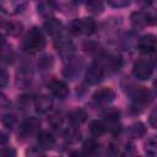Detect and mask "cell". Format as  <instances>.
Masks as SVG:
<instances>
[{"mask_svg": "<svg viewBox=\"0 0 157 157\" xmlns=\"http://www.w3.org/2000/svg\"><path fill=\"white\" fill-rule=\"evenodd\" d=\"M148 123L152 128L157 129V107L152 109V112L150 113V117H148Z\"/></svg>", "mask_w": 157, "mask_h": 157, "instance_id": "cell-32", "label": "cell"}, {"mask_svg": "<svg viewBox=\"0 0 157 157\" xmlns=\"http://www.w3.org/2000/svg\"><path fill=\"white\" fill-rule=\"evenodd\" d=\"M82 148L86 153H90V155H94L99 151V144L94 140V139H88L83 142L82 145Z\"/></svg>", "mask_w": 157, "mask_h": 157, "instance_id": "cell-24", "label": "cell"}, {"mask_svg": "<svg viewBox=\"0 0 157 157\" xmlns=\"http://www.w3.org/2000/svg\"><path fill=\"white\" fill-rule=\"evenodd\" d=\"M37 144H38V146L43 151L50 150V148H53L55 146V139H54V136L50 132H48V131H40L38 134V136H37Z\"/></svg>", "mask_w": 157, "mask_h": 157, "instance_id": "cell-14", "label": "cell"}, {"mask_svg": "<svg viewBox=\"0 0 157 157\" xmlns=\"http://www.w3.org/2000/svg\"><path fill=\"white\" fill-rule=\"evenodd\" d=\"M152 65L147 60H137L132 66V74L140 81L148 80L152 75Z\"/></svg>", "mask_w": 157, "mask_h": 157, "instance_id": "cell-5", "label": "cell"}, {"mask_svg": "<svg viewBox=\"0 0 157 157\" xmlns=\"http://www.w3.org/2000/svg\"><path fill=\"white\" fill-rule=\"evenodd\" d=\"M113 7H124L130 4V0H108Z\"/></svg>", "mask_w": 157, "mask_h": 157, "instance_id": "cell-33", "label": "cell"}, {"mask_svg": "<svg viewBox=\"0 0 157 157\" xmlns=\"http://www.w3.org/2000/svg\"><path fill=\"white\" fill-rule=\"evenodd\" d=\"M69 32L74 36H78L80 33V18H75L69 25Z\"/></svg>", "mask_w": 157, "mask_h": 157, "instance_id": "cell-31", "label": "cell"}, {"mask_svg": "<svg viewBox=\"0 0 157 157\" xmlns=\"http://www.w3.org/2000/svg\"><path fill=\"white\" fill-rule=\"evenodd\" d=\"M64 136H65V139L67 140V141H70V142H75V141H77L78 139H80V131L77 130V128L74 125V126H71V128H67L65 131H64Z\"/></svg>", "mask_w": 157, "mask_h": 157, "instance_id": "cell-27", "label": "cell"}, {"mask_svg": "<svg viewBox=\"0 0 157 157\" xmlns=\"http://www.w3.org/2000/svg\"><path fill=\"white\" fill-rule=\"evenodd\" d=\"M141 2H144V4H146V5H150V4L152 2V0H141Z\"/></svg>", "mask_w": 157, "mask_h": 157, "instance_id": "cell-36", "label": "cell"}, {"mask_svg": "<svg viewBox=\"0 0 157 157\" xmlns=\"http://www.w3.org/2000/svg\"><path fill=\"white\" fill-rule=\"evenodd\" d=\"M48 90L52 93V96H54L55 98H59V99H64L69 94L67 85L64 81H61V80H53V81H50L48 83Z\"/></svg>", "mask_w": 157, "mask_h": 157, "instance_id": "cell-9", "label": "cell"}, {"mask_svg": "<svg viewBox=\"0 0 157 157\" xmlns=\"http://www.w3.org/2000/svg\"><path fill=\"white\" fill-rule=\"evenodd\" d=\"M17 104H18V108H20L22 112H26V110L29 109V107L33 104V99H32V97L28 96V94H22L21 97H18Z\"/></svg>", "mask_w": 157, "mask_h": 157, "instance_id": "cell-26", "label": "cell"}, {"mask_svg": "<svg viewBox=\"0 0 157 157\" xmlns=\"http://www.w3.org/2000/svg\"><path fill=\"white\" fill-rule=\"evenodd\" d=\"M39 126H40V121L34 118V117H31V118H27L26 120H23L20 125V129H18V136L22 137V139H27L32 135H34L38 130H39Z\"/></svg>", "mask_w": 157, "mask_h": 157, "instance_id": "cell-4", "label": "cell"}, {"mask_svg": "<svg viewBox=\"0 0 157 157\" xmlns=\"http://www.w3.org/2000/svg\"><path fill=\"white\" fill-rule=\"evenodd\" d=\"M96 28H97V25L93 18H91V17L80 18V33L81 34L91 36L96 32Z\"/></svg>", "mask_w": 157, "mask_h": 157, "instance_id": "cell-18", "label": "cell"}, {"mask_svg": "<svg viewBox=\"0 0 157 157\" xmlns=\"http://www.w3.org/2000/svg\"><path fill=\"white\" fill-rule=\"evenodd\" d=\"M86 119H87V114H86V112L83 109L77 108V109H75V110L69 113V121L75 126L81 125L82 123L86 121Z\"/></svg>", "mask_w": 157, "mask_h": 157, "instance_id": "cell-20", "label": "cell"}, {"mask_svg": "<svg viewBox=\"0 0 157 157\" xmlns=\"http://www.w3.org/2000/svg\"><path fill=\"white\" fill-rule=\"evenodd\" d=\"M104 74H105L104 66L101 63L94 61L88 66V69L85 74V81L88 85H97L103 80Z\"/></svg>", "mask_w": 157, "mask_h": 157, "instance_id": "cell-2", "label": "cell"}, {"mask_svg": "<svg viewBox=\"0 0 157 157\" xmlns=\"http://www.w3.org/2000/svg\"><path fill=\"white\" fill-rule=\"evenodd\" d=\"M81 65H82V64H81L78 60H76V58L69 59V63H67V65H66L65 69H64V75H65L67 78L74 80L76 76L80 75Z\"/></svg>", "mask_w": 157, "mask_h": 157, "instance_id": "cell-15", "label": "cell"}, {"mask_svg": "<svg viewBox=\"0 0 157 157\" xmlns=\"http://www.w3.org/2000/svg\"><path fill=\"white\" fill-rule=\"evenodd\" d=\"M45 47V38L43 32L38 27H33L29 29V32L26 34L23 39V49L27 53L34 54L40 50H43Z\"/></svg>", "mask_w": 157, "mask_h": 157, "instance_id": "cell-1", "label": "cell"}, {"mask_svg": "<svg viewBox=\"0 0 157 157\" xmlns=\"http://www.w3.org/2000/svg\"><path fill=\"white\" fill-rule=\"evenodd\" d=\"M153 90H155V92H156V94H157V80L153 82Z\"/></svg>", "mask_w": 157, "mask_h": 157, "instance_id": "cell-37", "label": "cell"}, {"mask_svg": "<svg viewBox=\"0 0 157 157\" xmlns=\"http://www.w3.org/2000/svg\"><path fill=\"white\" fill-rule=\"evenodd\" d=\"M33 105L36 108V110L38 113H47L52 109L53 105V101L49 96L47 94H39L36 98H33Z\"/></svg>", "mask_w": 157, "mask_h": 157, "instance_id": "cell-12", "label": "cell"}, {"mask_svg": "<svg viewBox=\"0 0 157 157\" xmlns=\"http://www.w3.org/2000/svg\"><path fill=\"white\" fill-rule=\"evenodd\" d=\"M105 131H107V128H105V124L103 120H92L90 123V132L92 136L99 137Z\"/></svg>", "mask_w": 157, "mask_h": 157, "instance_id": "cell-21", "label": "cell"}, {"mask_svg": "<svg viewBox=\"0 0 157 157\" xmlns=\"http://www.w3.org/2000/svg\"><path fill=\"white\" fill-rule=\"evenodd\" d=\"M7 78H9V75L6 72L5 69L1 70V88H5L6 85H7Z\"/></svg>", "mask_w": 157, "mask_h": 157, "instance_id": "cell-35", "label": "cell"}, {"mask_svg": "<svg viewBox=\"0 0 157 157\" xmlns=\"http://www.w3.org/2000/svg\"><path fill=\"white\" fill-rule=\"evenodd\" d=\"M86 7L91 13L98 15L104 10V4L102 0H87L86 1Z\"/></svg>", "mask_w": 157, "mask_h": 157, "instance_id": "cell-23", "label": "cell"}, {"mask_svg": "<svg viewBox=\"0 0 157 157\" xmlns=\"http://www.w3.org/2000/svg\"><path fill=\"white\" fill-rule=\"evenodd\" d=\"M145 152L150 156L157 155V135L147 139V141L145 142Z\"/></svg>", "mask_w": 157, "mask_h": 157, "instance_id": "cell-25", "label": "cell"}, {"mask_svg": "<svg viewBox=\"0 0 157 157\" xmlns=\"http://www.w3.org/2000/svg\"><path fill=\"white\" fill-rule=\"evenodd\" d=\"M1 120H2L4 126H6L7 129H12L15 126V124H16V117L13 114H10V113L4 114Z\"/></svg>", "mask_w": 157, "mask_h": 157, "instance_id": "cell-30", "label": "cell"}, {"mask_svg": "<svg viewBox=\"0 0 157 157\" xmlns=\"http://www.w3.org/2000/svg\"><path fill=\"white\" fill-rule=\"evenodd\" d=\"M137 49L142 54H152L157 50V38L153 34H145L137 40Z\"/></svg>", "mask_w": 157, "mask_h": 157, "instance_id": "cell-6", "label": "cell"}, {"mask_svg": "<svg viewBox=\"0 0 157 157\" xmlns=\"http://www.w3.org/2000/svg\"><path fill=\"white\" fill-rule=\"evenodd\" d=\"M0 1H1L2 12L7 15L20 13L26 6V0H0Z\"/></svg>", "mask_w": 157, "mask_h": 157, "instance_id": "cell-10", "label": "cell"}, {"mask_svg": "<svg viewBox=\"0 0 157 157\" xmlns=\"http://www.w3.org/2000/svg\"><path fill=\"white\" fill-rule=\"evenodd\" d=\"M37 9H38V13L42 17L50 18L52 15L56 10V4H55L54 0H40L38 6H37Z\"/></svg>", "mask_w": 157, "mask_h": 157, "instance_id": "cell-13", "label": "cell"}, {"mask_svg": "<svg viewBox=\"0 0 157 157\" xmlns=\"http://www.w3.org/2000/svg\"><path fill=\"white\" fill-rule=\"evenodd\" d=\"M54 61H53V58L50 55H44L39 59L38 61V67L40 70H50L52 66H53Z\"/></svg>", "mask_w": 157, "mask_h": 157, "instance_id": "cell-28", "label": "cell"}, {"mask_svg": "<svg viewBox=\"0 0 157 157\" xmlns=\"http://www.w3.org/2000/svg\"><path fill=\"white\" fill-rule=\"evenodd\" d=\"M123 64V60L119 55H109L107 58V61H105V65H103L104 67H108V70H112V71H117L120 69Z\"/></svg>", "mask_w": 157, "mask_h": 157, "instance_id": "cell-22", "label": "cell"}, {"mask_svg": "<svg viewBox=\"0 0 157 157\" xmlns=\"http://www.w3.org/2000/svg\"><path fill=\"white\" fill-rule=\"evenodd\" d=\"M92 99L98 105H108L115 99V92L109 87H103L93 93Z\"/></svg>", "mask_w": 157, "mask_h": 157, "instance_id": "cell-7", "label": "cell"}, {"mask_svg": "<svg viewBox=\"0 0 157 157\" xmlns=\"http://www.w3.org/2000/svg\"><path fill=\"white\" fill-rule=\"evenodd\" d=\"M55 49L56 52L59 53V55L64 59H71L72 55H74V50H75V47L72 44V42L66 38V37H63V36H59L55 38Z\"/></svg>", "mask_w": 157, "mask_h": 157, "instance_id": "cell-3", "label": "cell"}, {"mask_svg": "<svg viewBox=\"0 0 157 157\" xmlns=\"http://www.w3.org/2000/svg\"><path fill=\"white\" fill-rule=\"evenodd\" d=\"M131 22L135 27H145L147 25H150V17H148V12L145 11H136L131 13Z\"/></svg>", "mask_w": 157, "mask_h": 157, "instance_id": "cell-19", "label": "cell"}, {"mask_svg": "<svg viewBox=\"0 0 157 157\" xmlns=\"http://www.w3.org/2000/svg\"><path fill=\"white\" fill-rule=\"evenodd\" d=\"M146 131H147L146 125H145L144 123H141V121H137V123L131 124V125L128 128L126 134H128V136H130L131 139H141V137H144V136L146 135Z\"/></svg>", "mask_w": 157, "mask_h": 157, "instance_id": "cell-17", "label": "cell"}, {"mask_svg": "<svg viewBox=\"0 0 157 157\" xmlns=\"http://www.w3.org/2000/svg\"><path fill=\"white\" fill-rule=\"evenodd\" d=\"M1 156L2 157H15L16 151L13 148H2L1 150Z\"/></svg>", "mask_w": 157, "mask_h": 157, "instance_id": "cell-34", "label": "cell"}, {"mask_svg": "<svg viewBox=\"0 0 157 157\" xmlns=\"http://www.w3.org/2000/svg\"><path fill=\"white\" fill-rule=\"evenodd\" d=\"M119 110L117 109H108L105 113H104V124H105V128L107 130H109L110 132H118L119 131Z\"/></svg>", "mask_w": 157, "mask_h": 157, "instance_id": "cell-8", "label": "cell"}, {"mask_svg": "<svg viewBox=\"0 0 157 157\" xmlns=\"http://www.w3.org/2000/svg\"><path fill=\"white\" fill-rule=\"evenodd\" d=\"M22 29H23V25L18 21H5L2 23V31L7 36L16 37L22 32Z\"/></svg>", "mask_w": 157, "mask_h": 157, "instance_id": "cell-16", "label": "cell"}, {"mask_svg": "<svg viewBox=\"0 0 157 157\" xmlns=\"http://www.w3.org/2000/svg\"><path fill=\"white\" fill-rule=\"evenodd\" d=\"M43 27H44V29H45V32L49 34V36H52V37H59V36H61V33H63V29H64V26H63V23L59 21V20H56V18H53V17H50V18H47V21L44 22V25H43Z\"/></svg>", "mask_w": 157, "mask_h": 157, "instance_id": "cell-11", "label": "cell"}, {"mask_svg": "<svg viewBox=\"0 0 157 157\" xmlns=\"http://www.w3.org/2000/svg\"><path fill=\"white\" fill-rule=\"evenodd\" d=\"M63 120H64V119H63V115L59 114V113H54V114H52V115L49 117V119H48L49 124H50L54 129L60 128L61 124H63Z\"/></svg>", "mask_w": 157, "mask_h": 157, "instance_id": "cell-29", "label": "cell"}]
</instances>
